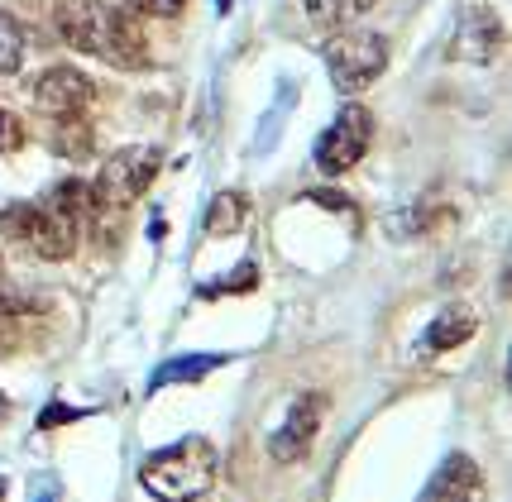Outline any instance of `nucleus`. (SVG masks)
<instances>
[{
    "label": "nucleus",
    "instance_id": "1",
    "mask_svg": "<svg viewBox=\"0 0 512 502\" xmlns=\"http://www.w3.org/2000/svg\"><path fill=\"white\" fill-rule=\"evenodd\" d=\"M58 34L67 48L87 58H106L115 67H144L149 58L139 24L106 0H58Z\"/></svg>",
    "mask_w": 512,
    "mask_h": 502
},
{
    "label": "nucleus",
    "instance_id": "2",
    "mask_svg": "<svg viewBox=\"0 0 512 502\" xmlns=\"http://www.w3.org/2000/svg\"><path fill=\"white\" fill-rule=\"evenodd\" d=\"M216 474H221V455L206 436H187L168 450H154V455L139 464V483L154 493L158 502H197L216 488Z\"/></svg>",
    "mask_w": 512,
    "mask_h": 502
},
{
    "label": "nucleus",
    "instance_id": "3",
    "mask_svg": "<svg viewBox=\"0 0 512 502\" xmlns=\"http://www.w3.org/2000/svg\"><path fill=\"white\" fill-rule=\"evenodd\" d=\"M0 230L15 235L20 244H29L39 259H72V249L82 240L77 220L58 211L53 201H29V206H5L0 211Z\"/></svg>",
    "mask_w": 512,
    "mask_h": 502
},
{
    "label": "nucleus",
    "instance_id": "4",
    "mask_svg": "<svg viewBox=\"0 0 512 502\" xmlns=\"http://www.w3.org/2000/svg\"><path fill=\"white\" fill-rule=\"evenodd\" d=\"M158 163H163V153H158L154 144H130V149L111 153L106 168H101V182H96V201L111 206V211L134 206V201L154 187Z\"/></svg>",
    "mask_w": 512,
    "mask_h": 502
},
{
    "label": "nucleus",
    "instance_id": "5",
    "mask_svg": "<svg viewBox=\"0 0 512 502\" xmlns=\"http://www.w3.org/2000/svg\"><path fill=\"white\" fill-rule=\"evenodd\" d=\"M383 67H388V44L379 34H340L326 48V72L340 91H364L383 77Z\"/></svg>",
    "mask_w": 512,
    "mask_h": 502
},
{
    "label": "nucleus",
    "instance_id": "6",
    "mask_svg": "<svg viewBox=\"0 0 512 502\" xmlns=\"http://www.w3.org/2000/svg\"><path fill=\"white\" fill-rule=\"evenodd\" d=\"M369 139H374V120H369V110L364 106H350L335 115V125L321 139H316V168L326 177H340V173H350L359 158L369 153Z\"/></svg>",
    "mask_w": 512,
    "mask_h": 502
},
{
    "label": "nucleus",
    "instance_id": "7",
    "mask_svg": "<svg viewBox=\"0 0 512 502\" xmlns=\"http://www.w3.org/2000/svg\"><path fill=\"white\" fill-rule=\"evenodd\" d=\"M29 101L44 110V115H82V110L96 101V87H91L87 72H77V67H48L34 77V87H29Z\"/></svg>",
    "mask_w": 512,
    "mask_h": 502
},
{
    "label": "nucleus",
    "instance_id": "8",
    "mask_svg": "<svg viewBox=\"0 0 512 502\" xmlns=\"http://www.w3.org/2000/svg\"><path fill=\"white\" fill-rule=\"evenodd\" d=\"M316 426H321V397H302L297 407L288 412V421L268 436V455L278 459V464H297V459H307L316 440Z\"/></svg>",
    "mask_w": 512,
    "mask_h": 502
},
{
    "label": "nucleus",
    "instance_id": "9",
    "mask_svg": "<svg viewBox=\"0 0 512 502\" xmlns=\"http://www.w3.org/2000/svg\"><path fill=\"white\" fill-rule=\"evenodd\" d=\"M498 48H503V20L493 10H484V5H469L465 15H460V34L450 44V58H460V63H489Z\"/></svg>",
    "mask_w": 512,
    "mask_h": 502
},
{
    "label": "nucleus",
    "instance_id": "10",
    "mask_svg": "<svg viewBox=\"0 0 512 502\" xmlns=\"http://www.w3.org/2000/svg\"><path fill=\"white\" fill-rule=\"evenodd\" d=\"M484 498H489L484 469H479L469 455H450L422 493V502H484Z\"/></svg>",
    "mask_w": 512,
    "mask_h": 502
},
{
    "label": "nucleus",
    "instance_id": "11",
    "mask_svg": "<svg viewBox=\"0 0 512 502\" xmlns=\"http://www.w3.org/2000/svg\"><path fill=\"white\" fill-rule=\"evenodd\" d=\"M230 354H182V359H168V364H158L154 378H149V393L158 388H168V383H201L211 369H221Z\"/></svg>",
    "mask_w": 512,
    "mask_h": 502
},
{
    "label": "nucleus",
    "instance_id": "12",
    "mask_svg": "<svg viewBox=\"0 0 512 502\" xmlns=\"http://www.w3.org/2000/svg\"><path fill=\"white\" fill-rule=\"evenodd\" d=\"M474 316H469L465 306H450L446 316H436L431 321V330H426V350L431 354H441V350H455V345H465L469 335H474Z\"/></svg>",
    "mask_w": 512,
    "mask_h": 502
},
{
    "label": "nucleus",
    "instance_id": "13",
    "mask_svg": "<svg viewBox=\"0 0 512 502\" xmlns=\"http://www.w3.org/2000/svg\"><path fill=\"white\" fill-rule=\"evenodd\" d=\"M245 216L249 201L240 192H221L211 201V211H206V235H235V230H245Z\"/></svg>",
    "mask_w": 512,
    "mask_h": 502
},
{
    "label": "nucleus",
    "instance_id": "14",
    "mask_svg": "<svg viewBox=\"0 0 512 502\" xmlns=\"http://www.w3.org/2000/svg\"><path fill=\"white\" fill-rule=\"evenodd\" d=\"M302 5H307V15H312L316 24H326V29L350 24V20H359V15L374 10V0H302Z\"/></svg>",
    "mask_w": 512,
    "mask_h": 502
},
{
    "label": "nucleus",
    "instance_id": "15",
    "mask_svg": "<svg viewBox=\"0 0 512 502\" xmlns=\"http://www.w3.org/2000/svg\"><path fill=\"white\" fill-rule=\"evenodd\" d=\"M20 63H24V29L0 10V77L20 72Z\"/></svg>",
    "mask_w": 512,
    "mask_h": 502
},
{
    "label": "nucleus",
    "instance_id": "16",
    "mask_svg": "<svg viewBox=\"0 0 512 502\" xmlns=\"http://www.w3.org/2000/svg\"><path fill=\"white\" fill-rule=\"evenodd\" d=\"M254 278H259V273H254V263H240V268H235V273H230L225 283H206V287H201V297H221V292H240V287H254Z\"/></svg>",
    "mask_w": 512,
    "mask_h": 502
},
{
    "label": "nucleus",
    "instance_id": "17",
    "mask_svg": "<svg viewBox=\"0 0 512 502\" xmlns=\"http://www.w3.org/2000/svg\"><path fill=\"white\" fill-rule=\"evenodd\" d=\"M139 15H149V20H178L182 10H187V0H130Z\"/></svg>",
    "mask_w": 512,
    "mask_h": 502
},
{
    "label": "nucleus",
    "instance_id": "18",
    "mask_svg": "<svg viewBox=\"0 0 512 502\" xmlns=\"http://www.w3.org/2000/svg\"><path fill=\"white\" fill-rule=\"evenodd\" d=\"M72 407H63V402H53V412H44V421H39V426H58V421H72Z\"/></svg>",
    "mask_w": 512,
    "mask_h": 502
},
{
    "label": "nucleus",
    "instance_id": "19",
    "mask_svg": "<svg viewBox=\"0 0 512 502\" xmlns=\"http://www.w3.org/2000/svg\"><path fill=\"white\" fill-rule=\"evenodd\" d=\"M316 206H335V211H350V201L345 197H335V192H312Z\"/></svg>",
    "mask_w": 512,
    "mask_h": 502
},
{
    "label": "nucleus",
    "instance_id": "20",
    "mask_svg": "<svg viewBox=\"0 0 512 502\" xmlns=\"http://www.w3.org/2000/svg\"><path fill=\"white\" fill-rule=\"evenodd\" d=\"M5 416H10V402H5V393H0V421H5Z\"/></svg>",
    "mask_w": 512,
    "mask_h": 502
},
{
    "label": "nucleus",
    "instance_id": "21",
    "mask_svg": "<svg viewBox=\"0 0 512 502\" xmlns=\"http://www.w3.org/2000/svg\"><path fill=\"white\" fill-rule=\"evenodd\" d=\"M0 498H5V479H0Z\"/></svg>",
    "mask_w": 512,
    "mask_h": 502
},
{
    "label": "nucleus",
    "instance_id": "22",
    "mask_svg": "<svg viewBox=\"0 0 512 502\" xmlns=\"http://www.w3.org/2000/svg\"><path fill=\"white\" fill-rule=\"evenodd\" d=\"M0 134H5V115H0Z\"/></svg>",
    "mask_w": 512,
    "mask_h": 502
},
{
    "label": "nucleus",
    "instance_id": "23",
    "mask_svg": "<svg viewBox=\"0 0 512 502\" xmlns=\"http://www.w3.org/2000/svg\"><path fill=\"white\" fill-rule=\"evenodd\" d=\"M39 502H53V498H48V493H44V498H39Z\"/></svg>",
    "mask_w": 512,
    "mask_h": 502
}]
</instances>
